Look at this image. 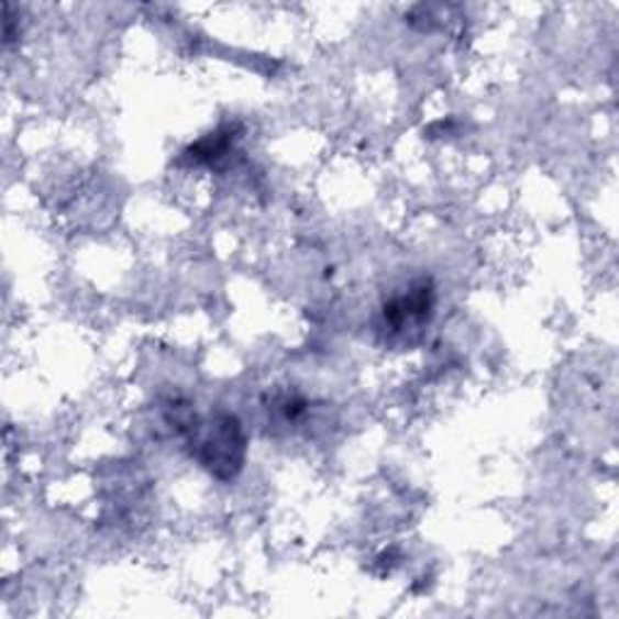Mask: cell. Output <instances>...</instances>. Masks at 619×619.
<instances>
[{
  "mask_svg": "<svg viewBox=\"0 0 619 619\" xmlns=\"http://www.w3.org/2000/svg\"><path fill=\"white\" fill-rule=\"evenodd\" d=\"M433 312V288L427 281H419L409 288V294L390 300L385 306V320L395 330H402L407 322H423Z\"/></svg>",
  "mask_w": 619,
  "mask_h": 619,
  "instance_id": "2",
  "label": "cell"
},
{
  "mask_svg": "<svg viewBox=\"0 0 619 619\" xmlns=\"http://www.w3.org/2000/svg\"><path fill=\"white\" fill-rule=\"evenodd\" d=\"M197 445V460L201 467L218 479H233L245 463V431L240 421L230 414H221L209 423H197L191 433Z\"/></svg>",
  "mask_w": 619,
  "mask_h": 619,
  "instance_id": "1",
  "label": "cell"
},
{
  "mask_svg": "<svg viewBox=\"0 0 619 619\" xmlns=\"http://www.w3.org/2000/svg\"><path fill=\"white\" fill-rule=\"evenodd\" d=\"M237 129L235 126H221L215 129L209 136H203L201 141L191 143L189 148L181 153L185 155V161L191 165H213L218 161H223V157L233 148L235 141H237Z\"/></svg>",
  "mask_w": 619,
  "mask_h": 619,
  "instance_id": "3",
  "label": "cell"
}]
</instances>
